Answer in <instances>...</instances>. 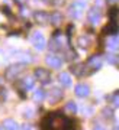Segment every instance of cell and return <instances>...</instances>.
I'll list each match as a JSON object with an SVG mask.
<instances>
[{"label": "cell", "mask_w": 119, "mask_h": 130, "mask_svg": "<svg viewBox=\"0 0 119 130\" xmlns=\"http://www.w3.org/2000/svg\"><path fill=\"white\" fill-rule=\"evenodd\" d=\"M84 9H86V2H84V0H74L68 7L70 16L74 18V19H78L83 14Z\"/></svg>", "instance_id": "obj_1"}, {"label": "cell", "mask_w": 119, "mask_h": 130, "mask_svg": "<svg viewBox=\"0 0 119 130\" xmlns=\"http://www.w3.org/2000/svg\"><path fill=\"white\" fill-rule=\"evenodd\" d=\"M32 45L37 51H42V49L45 48L46 41H45V38H44V35H42L41 32H35L32 35Z\"/></svg>", "instance_id": "obj_2"}, {"label": "cell", "mask_w": 119, "mask_h": 130, "mask_svg": "<svg viewBox=\"0 0 119 130\" xmlns=\"http://www.w3.org/2000/svg\"><path fill=\"white\" fill-rule=\"evenodd\" d=\"M35 78L42 84H48L51 81V74L48 70H44V68H38L35 70Z\"/></svg>", "instance_id": "obj_3"}, {"label": "cell", "mask_w": 119, "mask_h": 130, "mask_svg": "<svg viewBox=\"0 0 119 130\" xmlns=\"http://www.w3.org/2000/svg\"><path fill=\"white\" fill-rule=\"evenodd\" d=\"M87 18H89V22L92 25H94V26L99 25V22H100V10L96 9V7H92L87 13Z\"/></svg>", "instance_id": "obj_4"}, {"label": "cell", "mask_w": 119, "mask_h": 130, "mask_svg": "<svg viewBox=\"0 0 119 130\" xmlns=\"http://www.w3.org/2000/svg\"><path fill=\"white\" fill-rule=\"evenodd\" d=\"M84 65H86L87 68H90L92 71H96L102 67V58L97 56V55H94V56H92V58H89V61H87Z\"/></svg>", "instance_id": "obj_5"}, {"label": "cell", "mask_w": 119, "mask_h": 130, "mask_svg": "<svg viewBox=\"0 0 119 130\" xmlns=\"http://www.w3.org/2000/svg\"><path fill=\"white\" fill-rule=\"evenodd\" d=\"M45 61H46V64L50 65L51 68H55V70L61 68V65H63V61H61V58H60V56L51 55V54L45 58Z\"/></svg>", "instance_id": "obj_6"}, {"label": "cell", "mask_w": 119, "mask_h": 130, "mask_svg": "<svg viewBox=\"0 0 119 130\" xmlns=\"http://www.w3.org/2000/svg\"><path fill=\"white\" fill-rule=\"evenodd\" d=\"M90 45H92V38L89 35H83L77 39V46H80L81 49H87Z\"/></svg>", "instance_id": "obj_7"}, {"label": "cell", "mask_w": 119, "mask_h": 130, "mask_svg": "<svg viewBox=\"0 0 119 130\" xmlns=\"http://www.w3.org/2000/svg\"><path fill=\"white\" fill-rule=\"evenodd\" d=\"M89 87H87L86 84H78V85H76V88H74V93H76V95L77 97H87L89 95Z\"/></svg>", "instance_id": "obj_8"}, {"label": "cell", "mask_w": 119, "mask_h": 130, "mask_svg": "<svg viewBox=\"0 0 119 130\" xmlns=\"http://www.w3.org/2000/svg\"><path fill=\"white\" fill-rule=\"evenodd\" d=\"M63 98V91L60 88H57V87H54V88H51L50 91V101L51 103H57L60 101Z\"/></svg>", "instance_id": "obj_9"}, {"label": "cell", "mask_w": 119, "mask_h": 130, "mask_svg": "<svg viewBox=\"0 0 119 130\" xmlns=\"http://www.w3.org/2000/svg\"><path fill=\"white\" fill-rule=\"evenodd\" d=\"M108 49H109L110 52H115L119 49V39L116 36H110L109 39H108Z\"/></svg>", "instance_id": "obj_10"}, {"label": "cell", "mask_w": 119, "mask_h": 130, "mask_svg": "<svg viewBox=\"0 0 119 130\" xmlns=\"http://www.w3.org/2000/svg\"><path fill=\"white\" fill-rule=\"evenodd\" d=\"M58 81L63 87H70V85H71V77H70L67 72H61V74L58 75Z\"/></svg>", "instance_id": "obj_11"}, {"label": "cell", "mask_w": 119, "mask_h": 130, "mask_svg": "<svg viewBox=\"0 0 119 130\" xmlns=\"http://www.w3.org/2000/svg\"><path fill=\"white\" fill-rule=\"evenodd\" d=\"M3 130H19V124L12 119H6L3 121Z\"/></svg>", "instance_id": "obj_12"}, {"label": "cell", "mask_w": 119, "mask_h": 130, "mask_svg": "<svg viewBox=\"0 0 119 130\" xmlns=\"http://www.w3.org/2000/svg\"><path fill=\"white\" fill-rule=\"evenodd\" d=\"M35 19H37L39 23L45 25V23H48V20H50V14L45 13V12H37V13H35Z\"/></svg>", "instance_id": "obj_13"}, {"label": "cell", "mask_w": 119, "mask_h": 130, "mask_svg": "<svg viewBox=\"0 0 119 130\" xmlns=\"http://www.w3.org/2000/svg\"><path fill=\"white\" fill-rule=\"evenodd\" d=\"M22 67H23V65H20V64H19V65H13V67H10L9 70L6 71V77H7L9 79H13V78H15V75H13V74H18L19 71H20L19 68H22Z\"/></svg>", "instance_id": "obj_14"}, {"label": "cell", "mask_w": 119, "mask_h": 130, "mask_svg": "<svg viewBox=\"0 0 119 130\" xmlns=\"http://www.w3.org/2000/svg\"><path fill=\"white\" fill-rule=\"evenodd\" d=\"M83 67H84V64L73 65V67H71V71H73V72H74L76 75H78V77H80V75H84V74H86V71H83V70H81Z\"/></svg>", "instance_id": "obj_15"}, {"label": "cell", "mask_w": 119, "mask_h": 130, "mask_svg": "<svg viewBox=\"0 0 119 130\" xmlns=\"http://www.w3.org/2000/svg\"><path fill=\"white\" fill-rule=\"evenodd\" d=\"M50 20H51V23L60 25V23H61V20H63V16H61L58 12H55V13H52V14L50 16Z\"/></svg>", "instance_id": "obj_16"}, {"label": "cell", "mask_w": 119, "mask_h": 130, "mask_svg": "<svg viewBox=\"0 0 119 130\" xmlns=\"http://www.w3.org/2000/svg\"><path fill=\"white\" fill-rule=\"evenodd\" d=\"M44 98H45V91H44V90H37V91H35V94H33V100H35L37 103L38 101L41 103Z\"/></svg>", "instance_id": "obj_17"}, {"label": "cell", "mask_w": 119, "mask_h": 130, "mask_svg": "<svg viewBox=\"0 0 119 130\" xmlns=\"http://www.w3.org/2000/svg\"><path fill=\"white\" fill-rule=\"evenodd\" d=\"M65 110L74 114V113H77V104H76L74 101H68L67 104H65Z\"/></svg>", "instance_id": "obj_18"}, {"label": "cell", "mask_w": 119, "mask_h": 130, "mask_svg": "<svg viewBox=\"0 0 119 130\" xmlns=\"http://www.w3.org/2000/svg\"><path fill=\"white\" fill-rule=\"evenodd\" d=\"M33 87V79L32 78H25L23 79V88L25 90H31Z\"/></svg>", "instance_id": "obj_19"}, {"label": "cell", "mask_w": 119, "mask_h": 130, "mask_svg": "<svg viewBox=\"0 0 119 130\" xmlns=\"http://www.w3.org/2000/svg\"><path fill=\"white\" fill-rule=\"evenodd\" d=\"M112 104H113L115 107H119V93H116L112 97Z\"/></svg>", "instance_id": "obj_20"}, {"label": "cell", "mask_w": 119, "mask_h": 130, "mask_svg": "<svg viewBox=\"0 0 119 130\" xmlns=\"http://www.w3.org/2000/svg\"><path fill=\"white\" fill-rule=\"evenodd\" d=\"M23 130H33V127H32V126H25Z\"/></svg>", "instance_id": "obj_21"}, {"label": "cell", "mask_w": 119, "mask_h": 130, "mask_svg": "<svg viewBox=\"0 0 119 130\" xmlns=\"http://www.w3.org/2000/svg\"><path fill=\"white\" fill-rule=\"evenodd\" d=\"M93 130H105V129H103L102 126H96V127H94V129H93Z\"/></svg>", "instance_id": "obj_22"}, {"label": "cell", "mask_w": 119, "mask_h": 130, "mask_svg": "<svg viewBox=\"0 0 119 130\" xmlns=\"http://www.w3.org/2000/svg\"><path fill=\"white\" fill-rule=\"evenodd\" d=\"M109 2H112V3H115V2H118V0H109Z\"/></svg>", "instance_id": "obj_23"}, {"label": "cell", "mask_w": 119, "mask_h": 130, "mask_svg": "<svg viewBox=\"0 0 119 130\" xmlns=\"http://www.w3.org/2000/svg\"><path fill=\"white\" fill-rule=\"evenodd\" d=\"M0 55H2V51H0ZM0 64H2V58H0Z\"/></svg>", "instance_id": "obj_24"}, {"label": "cell", "mask_w": 119, "mask_h": 130, "mask_svg": "<svg viewBox=\"0 0 119 130\" xmlns=\"http://www.w3.org/2000/svg\"><path fill=\"white\" fill-rule=\"evenodd\" d=\"M19 2H25V0H19Z\"/></svg>", "instance_id": "obj_25"}, {"label": "cell", "mask_w": 119, "mask_h": 130, "mask_svg": "<svg viewBox=\"0 0 119 130\" xmlns=\"http://www.w3.org/2000/svg\"><path fill=\"white\" fill-rule=\"evenodd\" d=\"M0 130H3V127H0Z\"/></svg>", "instance_id": "obj_26"}]
</instances>
